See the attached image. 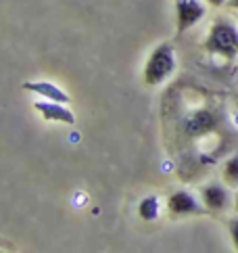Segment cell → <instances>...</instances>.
Wrapping results in <instances>:
<instances>
[{
    "instance_id": "obj_11",
    "label": "cell",
    "mask_w": 238,
    "mask_h": 253,
    "mask_svg": "<svg viewBox=\"0 0 238 253\" xmlns=\"http://www.w3.org/2000/svg\"><path fill=\"white\" fill-rule=\"evenodd\" d=\"M228 232H230V239H232V245L238 251V218H232L230 224H228Z\"/></svg>"
},
{
    "instance_id": "obj_9",
    "label": "cell",
    "mask_w": 238,
    "mask_h": 253,
    "mask_svg": "<svg viewBox=\"0 0 238 253\" xmlns=\"http://www.w3.org/2000/svg\"><path fill=\"white\" fill-rule=\"evenodd\" d=\"M159 211H161V201H159L157 195L144 197L142 201L138 203V215L144 222H155L159 218Z\"/></svg>"
},
{
    "instance_id": "obj_2",
    "label": "cell",
    "mask_w": 238,
    "mask_h": 253,
    "mask_svg": "<svg viewBox=\"0 0 238 253\" xmlns=\"http://www.w3.org/2000/svg\"><path fill=\"white\" fill-rule=\"evenodd\" d=\"M205 48L211 55H219L224 59H234L238 55V30L230 21L219 19L211 25L207 34Z\"/></svg>"
},
{
    "instance_id": "obj_4",
    "label": "cell",
    "mask_w": 238,
    "mask_h": 253,
    "mask_svg": "<svg viewBox=\"0 0 238 253\" xmlns=\"http://www.w3.org/2000/svg\"><path fill=\"white\" fill-rule=\"evenodd\" d=\"M213 126H215V117L209 109H192L182 120V130L190 138H197V136H203V134L211 132Z\"/></svg>"
},
{
    "instance_id": "obj_13",
    "label": "cell",
    "mask_w": 238,
    "mask_h": 253,
    "mask_svg": "<svg viewBox=\"0 0 238 253\" xmlns=\"http://www.w3.org/2000/svg\"><path fill=\"white\" fill-rule=\"evenodd\" d=\"M228 8H232V11H238V0H228Z\"/></svg>"
},
{
    "instance_id": "obj_7",
    "label": "cell",
    "mask_w": 238,
    "mask_h": 253,
    "mask_svg": "<svg viewBox=\"0 0 238 253\" xmlns=\"http://www.w3.org/2000/svg\"><path fill=\"white\" fill-rule=\"evenodd\" d=\"M167 207L173 215H198V213H205V210H207V207L200 205L195 199V195L188 191H176L169 197Z\"/></svg>"
},
{
    "instance_id": "obj_10",
    "label": "cell",
    "mask_w": 238,
    "mask_h": 253,
    "mask_svg": "<svg viewBox=\"0 0 238 253\" xmlns=\"http://www.w3.org/2000/svg\"><path fill=\"white\" fill-rule=\"evenodd\" d=\"M222 174H224V182L228 186H238V155H232L226 161Z\"/></svg>"
},
{
    "instance_id": "obj_3",
    "label": "cell",
    "mask_w": 238,
    "mask_h": 253,
    "mask_svg": "<svg viewBox=\"0 0 238 253\" xmlns=\"http://www.w3.org/2000/svg\"><path fill=\"white\" fill-rule=\"evenodd\" d=\"M205 17V4L200 0H176V19L178 34H184L195 23Z\"/></svg>"
},
{
    "instance_id": "obj_5",
    "label": "cell",
    "mask_w": 238,
    "mask_h": 253,
    "mask_svg": "<svg viewBox=\"0 0 238 253\" xmlns=\"http://www.w3.org/2000/svg\"><path fill=\"white\" fill-rule=\"evenodd\" d=\"M200 199H203V205L207 207L209 211H224L232 203L230 191H228L224 184H219V182L205 184L203 191H200Z\"/></svg>"
},
{
    "instance_id": "obj_12",
    "label": "cell",
    "mask_w": 238,
    "mask_h": 253,
    "mask_svg": "<svg viewBox=\"0 0 238 253\" xmlns=\"http://www.w3.org/2000/svg\"><path fill=\"white\" fill-rule=\"evenodd\" d=\"M211 6H224V4H228V0H207Z\"/></svg>"
},
{
    "instance_id": "obj_1",
    "label": "cell",
    "mask_w": 238,
    "mask_h": 253,
    "mask_svg": "<svg viewBox=\"0 0 238 253\" xmlns=\"http://www.w3.org/2000/svg\"><path fill=\"white\" fill-rule=\"evenodd\" d=\"M176 71V52H173V46L167 42L159 44L155 48L149 59H146L144 65V82L149 86H159Z\"/></svg>"
},
{
    "instance_id": "obj_8",
    "label": "cell",
    "mask_w": 238,
    "mask_h": 253,
    "mask_svg": "<svg viewBox=\"0 0 238 253\" xmlns=\"http://www.w3.org/2000/svg\"><path fill=\"white\" fill-rule=\"evenodd\" d=\"M23 88L32 94H38L40 98H46V101H57V103H67V105L71 103V98L65 90H61L52 82H44V80H40V82H25Z\"/></svg>"
},
{
    "instance_id": "obj_14",
    "label": "cell",
    "mask_w": 238,
    "mask_h": 253,
    "mask_svg": "<svg viewBox=\"0 0 238 253\" xmlns=\"http://www.w3.org/2000/svg\"><path fill=\"white\" fill-rule=\"evenodd\" d=\"M234 210L238 211V193H236V199H234Z\"/></svg>"
},
{
    "instance_id": "obj_6",
    "label": "cell",
    "mask_w": 238,
    "mask_h": 253,
    "mask_svg": "<svg viewBox=\"0 0 238 253\" xmlns=\"http://www.w3.org/2000/svg\"><path fill=\"white\" fill-rule=\"evenodd\" d=\"M36 109L40 111V115L46 122H59V124H67V126L76 124V115H73L67 103H57V101L42 98V101H36Z\"/></svg>"
}]
</instances>
